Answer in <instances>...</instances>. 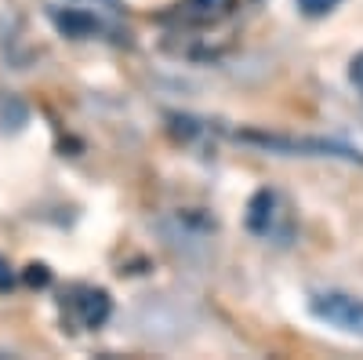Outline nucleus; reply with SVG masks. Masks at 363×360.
<instances>
[{
  "mask_svg": "<svg viewBox=\"0 0 363 360\" xmlns=\"http://www.w3.org/2000/svg\"><path fill=\"white\" fill-rule=\"evenodd\" d=\"M309 310H313L316 320L338 327V332H345V335L363 339V302H359V298L330 291V295H316L309 302Z\"/></svg>",
  "mask_w": 363,
  "mask_h": 360,
  "instance_id": "obj_1",
  "label": "nucleus"
},
{
  "mask_svg": "<svg viewBox=\"0 0 363 360\" xmlns=\"http://www.w3.org/2000/svg\"><path fill=\"white\" fill-rule=\"evenodd\" d=\"M240 138L255 142V146H265V149H287V153H306V157H342V160H359L363 164L359 149L342 146V142H327V138H284V135H255V131H244Z\"/></svg>",
  "mask_w": 363,
  "mask_h": 360,
  "instance_id": "obj_2",
  "label": "nucleus"
},
{
  "mask_svg": "<svg viewBox=\"0 0 363 360\" xmlns=\"http://www.w3.org/2000/svg\"><path fill=\"white\" fill-rule=\"evenodd\" d=\"M77 306H80L84 327H99V324L109 317V295H106V291H84V295L77 298Z\"/></svg>",
  "mask_w": 363,
  "mask_h": 360,
  "instance_id": "obj_3",
  "label": "nucleus"
},
{
  "mask_svg": "<svg viewBox=\"0 0 363 360\" xmlns=\"http://www.w3.org/2000/svg\"><path fill=\"white\" fill-rule=\"evenodd\" d=\"M269 219H272V193L262 190V193H255V200H251L247 226H251L255 233H269Z\"/></svg>",
  "mask_w": 363,
  "mask_h": 360,
  "instance_id": "obj_4",
  "label": "nucleus"
},
{
  "mask_svg": "<svg viewBox=\"0 0 363 360\" xmlns=\"http://www.w3.org/2000/svg\"><path fill=\"white\" fill-rule=\"evenodd\" d=\"M335 4H338V0H298V8L306 15H327Z\"/></svg>",
  "mask_w": 363,
  "mask_h": 360,
  "instance_id": "obj_5",
  "label": "nucleus"
},
{
  "mask_svg": "<svg viewBox=\"0 0 363 360\" xmlns=\"http://www.w3.org/2000/svg\"><path fill=\"white\" fill-rule=\"evenodd\" d=\"M55 22L62 26L66 33H87V29H91V22H87V18H80V15H69V18H62V15H58Z\"/></svg>",
  "mask_w": 363,
  "mask_h": 360,
  "instance_id": "obj_6",
  "label": "nucleus"
},
{
  "mask_svg": "<svg viewBox=\"0 0 363 360\" xmlns=\"http://www.w3.org/2000/svg\"><path fill=\"white\" fill-rule=\"evenodd\" d=\"M349 77H352V84L363 92V55H356V58H352V70H349Z\"/></svg>",
  "mask_w": 363,
  "mask_h": 360,
  "instance_id": "obj_7",
  "label": "nucleus"
},
{
  "mask_svg": "<svg viewBox=\"0 0 363 360\" xmlns=\"http://www.w3.org/2000/svg\"><path fill=\"white\" fill-rule=\"evenodd\" d=\"M26 277H29V284H48V269L44 266H29Z\"/></svg>",
  "mask_w": 363,
  "mask_h": 360,
  "instance_id": "obj_8",
  "label": "nucleus"
},
{
  "mask_svg": "<svg viewBox=\"0 0 363 360\" xmlns=\"http://www.w3.org/2000/svg\"><path fill=\"white\" fill-rule=\"evenodd\" d=\"M8 284H11V277L4 273V262H0V288H8Z\"/></svg>",
  "mask_w": 363,
  "mask_h": 360,
  "instance_id": "obj_9",
  "label": "nucleus"
}]
</instances>
